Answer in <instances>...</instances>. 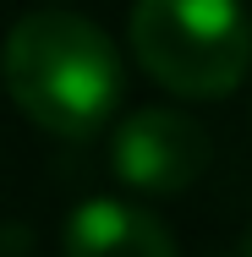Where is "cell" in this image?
Here are the masks:
<instances>
[{"label": "cell", "mask_w": 252, "mask_h": 257, "mask_svg": "<svg viewBox=\"0 0 252 257\" xmlns=\"http://www.w3.org/2000/svg\"><path fill=\"white\" fill-rule=\"evenodd\" d=\"M11 104L55 137H94L121 104V55L77 11H28L0 50Z\"/></svg>", "instance_id": "cell-1"}, {"label": "cell", "mask_w": 252, "mask_h": 257, "mask_svg": "<svg viewBox=\"0 0 252 257\" xmlns=\"http://www.w3.org/2000/svg\"><path fill=\"white\" fill-rule=\"evenodd\" d=\"M236 257H252V224L241 230V246H236Z\"/></svg>", "instance_id": "cell-5"}, {"label": "cell", "mask_w": 252, "mask_h": 257, "mask_svg": "<svg viewBox=\"0 0 252 257\" xmlns=\"http://www.w3.org/2000/svg\"><path fill=\"white\" fill-rule=\"evenodd\" d=\"M132 50L159 88L225 99L252 66V17L241 0H137Z\"/></svg>", "instance_id": "cell-2"}, {"label": "cell", "mask_w": 252, "mask_h": 257, "mask_svg": "<svg viewBox=\"0 0 252 257\" xmlns=\"http://www.w3.org/2000/svg\"><path fill=\"white\" fill-rule=\"evenodd\" d=\"M60 241H66V257H176V235L148 208L115 203V197L77 203Z\"/></svg>", "instance_id": "cell-4"}, {"label": "cell", "mask_w": 252, "mask_h": 257, "mask_svg": "<svg viewBox=\"0 0 252 257\" xmlns=\"http://www.w3.org/2000/svg\"><path fill=\"white\" fill-rule=\"evenodd\" d=\"M214 143L192 115L181 109H137L115 126L110 137V170L121 186L132 192H148V197H170V192H187L208 170Z\"/></svg>", "instance_id": "cell-3"}, {"label": "cell", "mask_w": 252, "mask_h": 257, "mask_svg": "<svg viewBox=\"0 0 252 257\" xmlns=\"http://www.w3.org/2000/svg\"><path fill=\"white\" fill-rule=\"evenodd\" d=\"M214 257H225V252H214Z\"/></svg>", "instance_id": "cell-6"}]
</instances>
